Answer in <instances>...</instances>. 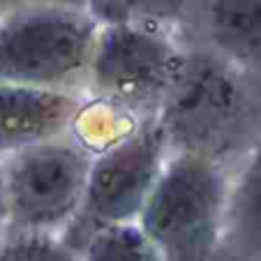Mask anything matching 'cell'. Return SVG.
Instances as JSON below:
<instances>
[{"label": "cell", "mask_w": 261, "mask_h": 261, "mask_svg": "<svg viewBox=\"0 0 261 261\" xmlns=\"http://www.w3.org/2000/svg\"><path fill=\"white\" fill-rule=\"evenodd\" d=\"M227 185L217 160L169 155L137 220L160 261H220Z\"/></svg>", "instance_id": "cell-1"}, {"label": "cell", "mask_w": 261, "mask_h": 261, "mask_svg": "<svg viewBox=\"0 0 261 261\" xmlns=\"http://www.w3.org/2000/svg\"><path fill=\"white\" fill-rule=\"evenodd\" d=\"M254 102L245 81L213 58H185L158 109L169 148L220 162L252 127Z\"/></svg>", "instance_id": "cell-2"}, {"label": "cell", "mask_w": 261, "mask_h": 261, "mask_svg": "<svg viewBox=\"0 0 261 261\" xmlns=\"http://www.w3.org/2000/svg\"><path fill=\"white\" fill-rule=\"evenodd\" d=\"M169 150L158 116H146L132 134L93 155L84 201L74 222L63 231V241L72 250L79 243L81 250L102 229L137 224Z\"/></svg>", "instance_id": "cell-3"}, {"label": "cell", "mask_w": 261, "mask_h": 261, "mask_svg": "<svg viewBox=\"0 0 261 261\" xmlns=\"http://www.w3.org/2000/svg\"><path fill=\"white\" fill-rule=\"evenodd\" d=\"M90 164L93 153L67 137L5 155L7 233H63L81 208Z\"/></svg>", "instance_id": "cell-4"}, {"label": "cell", "mask_w": 261, "mask_h": 261, "mask_svg": "<svg viewBox=\"0 0 261 261\" xmlns=\"http://www.w3.org/2000/svg\"><path fill=\"white\" fill-rule=\"evenodd\" d=\"M97 25L76 7H21L0 25V81L63 88L86 72Z\"/></svg>", "instance_id": "cell-5"}, {"label": "cell", "mask_w": 261, "mask_h": 261, "mask_svg": "<svg viewBox=\"0 0 261 261\" xmlns=\"http://www.w3.org/2000/svg\"><path fill=\"white\" fill-rule=\"evenodd\" d=\"M182 60L185 56L158 30L120 21L97 33L88 69L99 99L139 114L158 111Z\"/></svg>", "instance_id": "cell-6"}, {"label": "cell", "mask_w": 261, "mask_h": 261, "mask_svg": "<svg viewBox=\"0 0 261 261\" xmlns=\"http://www.w3.org/2000/svg\"><path fill=\"white\" fill-rule=\"evenodd\" d=\"M81 102L63 88L0 81V158L65 137Z\"/></svg>", "instance_id": "cell-7"}, {"label": "cell", "mask_w": 261, "mask_h": 261, "mask_svg": "<svg viewBox=\"0 0 261 261\" xmlns=\"http://www.w3.org/2000/svg\"><path fill=\"white\" fill-rule=\"evenodd\" d=\"M222 256L229 261H261V129L238 176L227 185Z\"/></svg>", "instance_id": "cell-8"}, {"label": "cell", "mask_w": 261, "mask_h": 261, "mask_svg": "<svg viewBox=\"0 0 261 261\" xmlns=\"http://www.w3.org/2000/svg\"><path fill=\"white\" fill-rule=\"evenodd\" d=\"M208 30L227 56L261 63V0H211Z\"/></svg>", "instance_id": "cell-9"}, {"label": "cell", "mask_w": 261, "mask_h": 261, "mask_svg": "<svg viewBox=\"0 0 261 261\" xmlns=\"http://www.w3.org/2000/svg\"><path fill=\"white\" fill-rule=\"evenodd\" d=\"M139 123L141 120L137 118V114L97 97V102L93 104H81L69 132L74 141L81 143L88 153L97 155L104 148L132 134Z\"/></svg>", "instance_id": "cell-10"}, {"label": "cell", "mask_w": 261, "mask_h": 261, "mask_svg": "<svg viewBox=\"0 0 261 261\" xmlns=\"http://www.w3.org/2000/svg\"><path fill=\"white\" fill-rule=\"evenodd\" d=\"M81 261H160L137 224H118L93 233L81 247Z\"/></svg>", "instance_id": "cell-11"}, {"label": "cell", "mask_w": 261, "mask_h": 261, "mask_svg": "<svg viewBox=\"0 0 261 261\" xmlns=\"http://www.w3.org/2000/svg\"><path fill=\"white\" fill-rule=\"evenodd\" d=\"M0 261H79L76 250L56 233H7L0 241Z\"/></svg>", "instance_id": "cell-12"}, {"label": "cell", "mask_w": 261, "mask_h": 261, "mask_svg": "<svg viewBox=\"0 0 261 261\" xmlns=\"http://www.w3.org/2000/svg\"><path fill=\"white\" fill-rule=\"evenodd\" d=\"M10 231V217H7V194H5V176H3V158H0V241Z\"/></svg>", "instance_id": "cell-13"}, {"label": "cell", "mask_w": 261, "mask_h": 261, "mask_svg": "<svg viewBox=\"0 0 261 261\" xmlns=\"http://www.w3.org/2000/svg\"><path fill=\"white\" fill-rule=\"evenodd\" d=\"M14 3H30L33 5H65V7H79L81 0H14Z\"/></svg>", "instance_id": "cell-14"}]
</instances>
